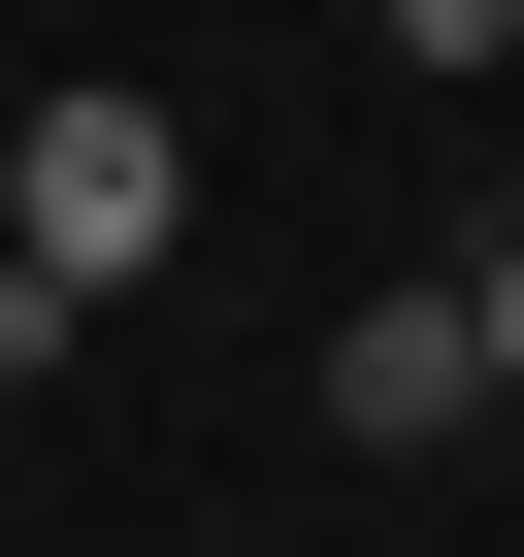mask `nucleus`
<instances>
[{
  "label": "nucleus",
  "instance_id": "f257e3e1",
  "mask_svg": "<svg viewBox=\"0 0 524 557\" xmlns=\"http://www.w3.org/2000/svg\"><path fill=\"white\" fill-rule=\"evenodd\" d=\"M164 230H197V132H164L132 66H99V99H34V132H0V262H34V296H66V329L132 296V262H164Z\"/></svg>",
  "mask_w": 524,
  "mask_h": 557
},
{
  "label": "nucleus",
  "instance_id": "f03ea898",
  "mask_svg": "<svg viewBox=\"0 0 524 557\" xmlns=\"http://www.w3.org/2000/svg\"><path fill=\"white\" fill-rule=\"evenodd\" d=\"M328 426H361V459H459V426H491V329H459V262H394V296L328 329Z\"/></svg>",
  "mask_w": 524,
  "mask_h": 557
},
{
  "label": "nucleus",
  "instance_id": "7ed1b4c3",
  "mask_svg": "<svg viewBox=\"0 0 524 557\" xmlns=\"http://www.w3.org/2000/svg\"><path fill=\"white\" fill-rule=\"evenodd\" d=\"M361 34H394V66H491V34H524V0H361Z\"/></svg>",
  "mask_w": 524,
  "mask_h": 557
},
{
  "label": "nucleus",
  "instance_id": "20e7f679",
  "mask_svg": "<svg viewBox=\"0 0 524 557\" xmlns=\"http://www.w3.org/2000/svg\"><path fill=\"white\" fill-rule=\"evenodd\" d=\"M459 329H491V394H524V230H491V262H459Z\"/></svg>",
  "mask_w": 524,
  "mask_h": 557
}]
</instances>
